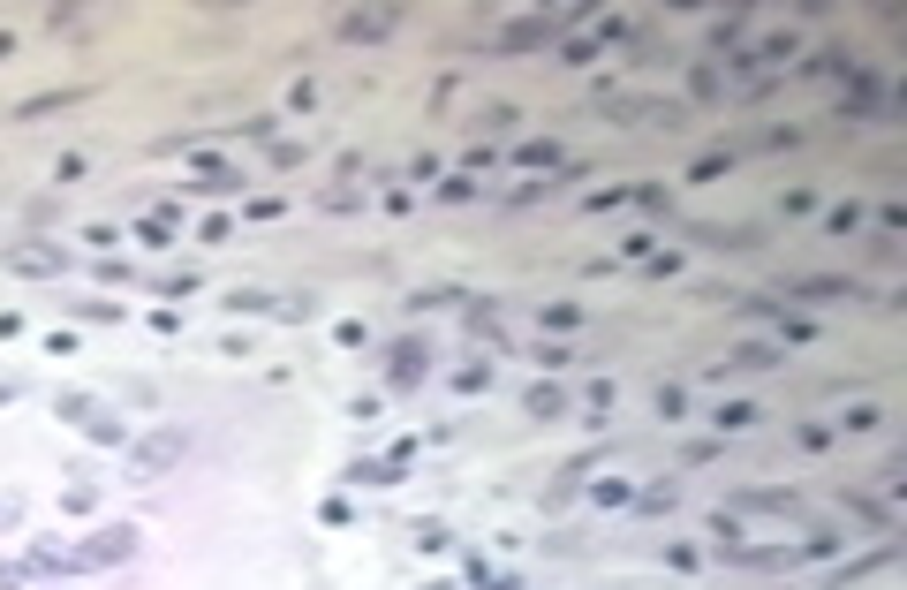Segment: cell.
<instances>
[{
  "label": "cell",
  "instance_id": "2",
  "mask_svg": "<svg viewBox=\"0 0 907 590\" xmlns=\"http://www.w3.org/2000/svg\"><path fill=\"white\" fill-rule=\"evenodd\" d=\"M182 447H189L182 432H152V439H137V447H129V477H167V469L182 462Z\"/></svg>",
  "mask_w": 907,
  "mask_h": 590
},
{
  "label": "cell",
  "instance_id": "11",
  "mask_svg": "<svg viewBox=\"0 0 907 590\" xmlns=\"http://www.w3.org/2000/svg\"><path fill=\"white\" fill-rule=\"evenodd\" d=\"M341 31H348V38H386V31H394V16H386V8H371V16H363V8H356Z\"/></svg>",
  "mask_w": 907,
  "mask_h": 590
},
{
  "label": "cell",
  "instance_id": "6",
  "mask_svg": "<svg viewBox=\"0 0 907 590\" xmlns=\"http://www.w3.org/2000/svg\"><path fill=\"white\" fill-rule=\"evenodd\" d=\"M552 31H560V16H522L507 38H499V53H522V46H537V38H552Z\"/></svg>",
  "mask_w": 907,
  "mask_h": 590
},
{
  "label": "cell",
  "instance_id": "13",
  "mask_svg": "<svg viewBox=\"0 0 907 590\" xmlns=\"http://www.w3.org/2000/svg\"><path fill=\"white\" fill-rule=\"evenodd\" d=\"M137 235H144V243H152V250H167V243H174V212H152V220H144Z\"/></svg>",
  "mask_w": 907,
  "mask_h": 590
},
{
  "label": "cell",
  "instance_id": "18",
  "mask_svg": "<svg viewBox=\"0 0 907 590\" xmlns=\"http://www.w3.org/2000/svg\"><path fill=\"white\" fill-rule=\"evenodd\" d=\"M749 417H756L749 401H726V409H719V432H741V424H749Z\"/></svg>",
  "mask_w": 907,
  "mask_h": 590
},
{
  "label": "cell",
  "instance_id": "9",
  "mask_svg": "<svg viewBox=\"0 0 907 590\" xmlns=\"http://www.w3.org/2000/svg\"><path fill=\"white\" fill-rule=\"evenodd\" d=\"M522 409H530L537 424H552V417L567 409V394H560V386H530V394H522Z\"/></svg>",
  "mask_w": 907,
  "mask_h": 590
},
{
  "label": "cell",
  "instance_id": "20",
  "mask_svg": "<svg viewBox=\"0 0 907 590\" xmlns=\"http://www.w3.org/2000/svg\"><path fill=\"white\" fill-rule=\"evenodd\" d=\"M8 401H16V386H8V379H0V409H8Z\"/></svg>",
  "mask_w": 907,
  "mask_h": 590
},
{
  "label": "cell",
  "instance_id": "15",
  "mask_svg": "<svg viewBox=\"0 0 907 590\" xmlns=\"http://www.w3.org/2000/svg\"><path fill=\"white\" fill-rule=\"evenodd\" d=\"M635 507H643V515H666V507H673V485H643V492H635Z\"/></svg>",
  "mask_w": 907,
  "mask_h": 590
},
{
  "label": "cell",
  "instance_id": "4",
  "mask_svg": "<svg viewBox=\"0 0 907 590\" xmlns=\"http://www.w3.org/2000/svg\"><path fill=\"white\" fill-rule=\"evenodd\" d=\"M794 492H771V485H756V492H734V500H726V515H794Z\"/></svg>",
  "mask_w": 907,
  "mask_h": 590
},
{
  "label": "cell",
  "instance_id": "5",
  "mask_svg": "<svg viewBox=\"0 0 907 590\" xmlns=\"http://www.w3.org/2000/svg\"><path fill=\"white\" fill-rule=\"evenodd\" d=\"M847 288H855V280H839V273H809V280H794L787 295H794V303H832V295H847Z\"/></svg>",
  "mask_w": 907,
  "mask_h": 590
},
{
  "label": "cell",
  "instance_id": "14",
  "mask_svg": "<svg viewBox=\"0 0 907 590\" xmlns=\"http://www.w3.org/2000/svg\"><path fill=\"white\" fill-rule=\"evenodd\" d=\"M273 303H280V295H265V288H235V295H227V311H273Z\"/></svg>",
  "mask_w": 907,
  "mask_h": 590
},
{
  "label": "cell",
  "instance_id": "1",
  "mask_svg": "<svg viewBox=\"0 0 907 590\" xmlns=\"http://www.w3.org/2000/svg\"><path fill=\"white\" fill-rule=\"evenodd\" d=\"M137 553V530H129V522H114V530H99V538H84L69 553V568H114V560H129Z\"/></svg>",
  "mask_w": 907,
  "mask_h": 590
},
{
  "label": "cell",
  "instance_id": "19",
  "mask_svg": "<svg viewBox=\"0 0 907 590\" xmlns=\"http://www.w3.org/2000/svg\"><path fill=\"white\" fill-rule=\"evenodd\" d=\"M91 409H99V401H91V394H61V417H69V424H84Z\"/></svg>",
  "mask_w": 907,
  "mask_h": 590
},
{
  "label": "cell",
  "instance_id": "17",
  "mask_svg": "<svg viewBox=\"0 0 907 590\" xmlns=\"http://www.w3.org/2000/svg\"><path fill=\"white\" fill-rule=\"evenodd\" d=\"M84 432L99 439V447H114V439H121V424H114V417H99V409H91V417H84Z\"/></svg>",
  "mask_w": 907,
  "mask_h": 590
},
{
  "label": "cell",
  "instance_id": "10",
  "mask_svg": "<svg viewBox=\"0 0 907 590\" xmlns=\"http://www.w3.org/2000/svg\"><path fill=\"white\" fill-rule=\"evenodd\" d=\"M794 53V38H756L749 53H741V69H771V61H787Z\"/></svg>",
  "mask_w": 907,
  "mask_h": 590
},
{
  "label": "cell",
  "instance_id": "7",
  "mask_svg": "<svg viewBox=\"0 0 907 590\" xmlns=\"http://www.w3.org/2000/svg\"><path fill=\"white\" fill-rule=\"evenodd\" d=\"M771 364H779V348H771V341H749V348H734V356L719 364V379H726V371H771Z\"/></svg>",
  "mask_w": 907,
  "mask_h": 590
},
{
  "label": "cell",
  "instance_id": "8",
  "mask_svg": "<svg viewBox=\"0 0 907 590\" xmlns=\"http://www.w3.org/2000/svg\"><path fill=\"white\" fill-rule=\"evenodd\" d=\"M8 265H16V273H61V250H46V243H23V250H8Z\"/></svg>",
  "mask_w": 907,
  "mask_h": 590
},
{
  "label": "cell",
  "instance_id": "16",
  "mask_svg": "<svg viewBox=\"0 0 907 590\" xmlns=\"http://www.w3.org/2000/svg\"><path fill=\"white\" fill-rule=\"evenodd\" d=\"M658 417H666V424L688 417V394H681V386H658Z\"/></svg>",
  "mask_w": 907,
  "mask_h": 590
},
{
  "label": "cell",
  "instance_id": "3",
  "mask_svg": "<svg viewBox=\"0 0 907 590\" xmlns=\"http://www.w3.org/2000/svg\"><path fill=\"white\" fill-rule=\"evenodd\" d=\"M688 243H703V250H756V243H764V227H719V220H688Z\"/></svg>",
  "mask_w": 907,
  "mask_h": 590
},
{
  "label": "cell",
  "instance_id": "12",
  "mask_svg": "<svg viewBox=\"0 0 907 590\" xmlns=\"http://www.w3.org/2000/svg\"><path fill=\"white\" fill-rule=\"evenodd\" d=\"M197 167H205V174H197V190H235V182H242L227 159H197Z\"/></svg>",
  "mask_w": 907,
  "mask_h": 590
}]
</instances>
